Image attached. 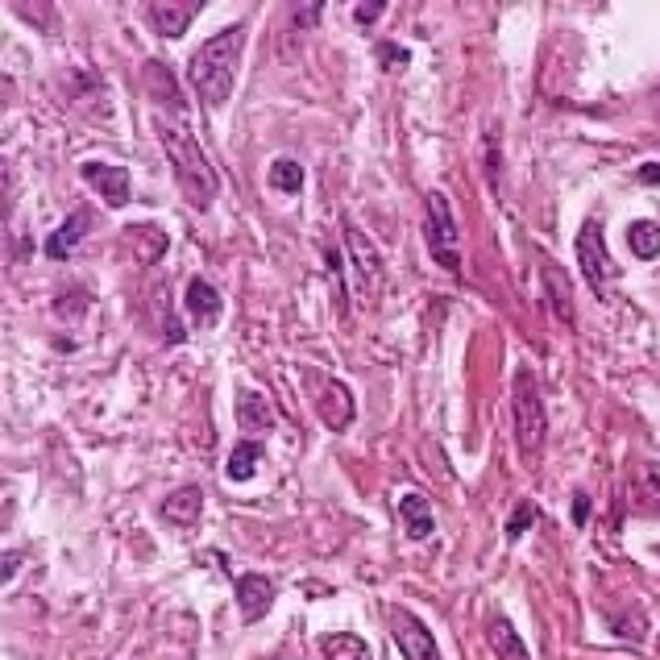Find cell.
<instances>
[{
    "mask_svg": "<svg viewBox=\"0 0 660 660\" xmlns=\"http://www.w3.org/2000/svg\"><path fill=\"white\" fill-rule=\"evenodd\" d=\"M158 137H162V150H167L171 167H175V179L183 187V196L196 204L200 212L212 208L216 196H220V175L212 171L204 146L196 142V133H191V125H187V104L162 108V113H158Z\"/></svg>",
    "mask_w": 660,
    "mask_h": 660,
    "instance_id": "1",
    "label": "cell"
},
{
    "mask_svg": "<svg viewBox=\"0 0 660 660\" xmlns=\"http://www.w3.org/2000/svg\"><path fill=\"white\" fill-rule=\"evenodd\" d=\"M245 38H250V25H245V21L225 25V30H220L216 38H208V42L187 59V84H191V92H196L208 108H220V104L233 96L237 63H241Z\"/></svg>",
    "mask_w": 660,
    "mask_h": 660,
    "instance_id": "2",
    "label": "cell"
},
{
    "mask_svg": "<svg viewBox=\"0 0 660 660\" xmlns=\"http://www.w3.org/2000/svg\"><path fill=\"white\" fill-rule=\"evenodd\" d=\"M424 241H428V254L445 266L449 274L461 270V229H457V216L449 208L445 191H428V220H424Z\"/></svg>",
    "mask_w": 660,
    "mask_h": 660,
    "instance_id": "3",
    "label": "cell"
},
{
    "mask_svg": "<svg viewBox=\"0 0 660 660\" xmlns=\"http://www.w3.org/2000/svg\"><path fill=\"white\" fill-rule=\"evenodd\" d=\"M511 407H515V428H519V449L524 457H536L544 449V432H548V416H544V399L536 391V382L528 370L515 374V395H511Z\"/></svg>",
    "mask_w": 660,
    "mask_h": 660,
    "instance_id": "4",
    "label": "cell"
},
{
    "mask_svg": "<svg viewBox=\"0 0 660 660\" xmlns=\"http://www.w3.org/2000/svg\"><path fill=\"white\" fill-rule=\"evenodd\" d=\"M387 619H391V636H395L403 660H440V648L432 640V631L416 615H411L407 607H391Z\"/></svg>",
    "mask_w": 660,
    "mask_h": 660,
    "instance_id": "5",
    "label": "cell"
},
{
    "mask_svg": "<svg viewBox=\"0 0 660 660\" xmlns=\"http://www.w3.org/2000/svg\"><path fill=\"white\" fill-rule=\"evenodd\" d=\"M577 262H582V274H586V283L594 287V295L607 287V279L615 274V266L607 258V237H602L598 220H590V225L577 233Z\"/></svg>",
    "mask_w": 660,
    "mask_h": 660,
    "instance_id": "6",
    "label": "cell"
},
{
    "mask_svg": "<svg viewBox=\"0 0 660 660\" xmlns=\"http://www.w3.org/2000/svg\"><path fill=\"white\" fill-rule=\"evenodd\" d=\"M79 175H84V183L96 187V196H104L108 208H125L133 200V179L117 162H84Z\"/></svg>",
    "mask_w": 660,
    "mask_h": 660,
    "instance_id": "7",
    "label": "cell"
},
{
    "mask_svg": "<svg viewBox=\"0 0 660 660\" xmlns=\"http://www.w3.org/2000/svg\"><path fill=\"white\" fill-rule=\"evenodd\" d=\"M200 0H154V5H146V17L154 21L158 34L167 38H183L191 30V21L200 17Z\"/></svg>",
    "mask_w": 660,
    "mask_h": 660,
    "instance_id": "8",
    "label": "cell"
},
{
    "mask_svg": "<svg viewBox=\"0 0 660 660\" xmlns=\"http://www.w3.org/2000/svg\"><path fill=\"white\" fill-rule=\"evenodd\" d=\"M237 607L245 623H258L274 607V582L262 573H241L237 577Z\"/></svg>",
    "mask_w": 660,
    "mask_h": 660,
    "instance_id": "9",
    "label": "cell"
},
{
    "mask_svg": "<svg viewBox=\"0 0 660 660\" xmlns=\"http://www.w3.org/2000/svg\"><path fill=\"white\" fill-rule=\"evenodd\" d=\"M183 308H187V316H191V324H196V328H212L220 320V312H225V299H220V291L208 279H200V274H196V279L187 283Z\"/></svg>",
    "mask_w": 660,
    "mask_h": 660,
    "instance_id": "10",
    "label": "cell"
},
{
    "mask_svg": "<svg viewBox=\"0 0 660 660\" xmlns=\"http://www.w3.org/2000/svg\"><path fill=\"white\" fill-rule=\"evenodd\" d=\"M88 229H92V212H88V208H75V212L63 220V225L46 237V245H42L46 258H50V262L71 258V254H75V245L88 237Z\"/></svg>",
    "mask_w": 660,
    "mask_h": 660,
    "instance_id": "11",
    "label": "cell"
},
{
    "mask_svg": "<svg viewBox=\"0 0 660 660\" xmlns=\"http://www.w3.org/2000/svg\"><path fill=\"white\" fill-rule=\"evenodd\" d=\"M316 411H320V420L333 428V432H345L353 424V395L341 387L337 378H324L320 382V395H316Z\"/></svg>",
    "mask_w": 660,
    "mask_h": 660,
    "instance_id": "12",
    "label": "cell"
},
{
    "mask_svg": "<svg viewBox=\"0 0 660 660\" xmlns=\"http://www.w3.org/2000/svg\"><path fill=\"white\" fill-rule=\"evenodd\" d=\"M345 241H349V254H353V270H357V287H362V295H374L378 283H382V262L374 254V245L357 233L353 225L345 229Z\"/></svg>",
    "mask_w": 660,
    "mask_h": 660,
    "instance_id": "13",
    "label": "cell"
},
{
    "mask_svg": "<svg viewBox=\"0 0 660 660\" xmlns=\"http://www.w3.org/2000/svg\"><path fill=\"white\" fill-rule=\"evenodd\" d=\"M200 511H204V490L200 486H179L175 494L162 499V519L175 524V528H191L200 519Z\"/></svg>",
    "mask_w": 660,
    "mask_h": 660,
    "instance_id": "14",
    "label": "cell"
},
{
    "mask_svg": "<svg viewBox=\"0 0 660 660\" xmlns=\"http://www.w3.org/2000/svg\"><path fill=\"white\" fill-rule=\"evenodd\" d=\"M399 519H403V528H407L411 540H428L436 532V515H432L424 494H403V499H399Z\"/></svg>",
    "mask_w": 660,
    "mask_h": 660,
    "instance_id": "15",
    "label": "cell"
},
{
    "mask_svg": "<svg viewBox=\"0 0 660 660\" xmlns=\"http://www.w3.org/2000/svg\"><path fill=\"white\" fill-rule=\"evenodd\" d=\"M486 640H490V648H494V656H499V660H532L524 636H519V631L511 627V619H503V615L490 619Z\"/></svg>",
    "mask_w": 660,
    "mask_h": 660,
    "instance_id": "16",
    "label": "cell"
},
{
    "mask_svg": "<svg viewBox=\"0 0 660 660\" xmlns=\"http://www.w3.org/2000/svg\"><path fill=\"white\" fill-rule=\"evenodd\" d=\"M237 424H241L245 432H270V428H274V407H270V399L258 395V391H241V395H237Z\"/></svg>",
    "mask_w": 660,
    "mask_h": 660,
    "instance_id": "17",
    "label": "cell"
},
{
    "mask_svg": "<svg viewBox=\"0 0 660 660\" xmlns=\"http://www.w3.org/2000/svg\"><path fill=\"white\" fill-rule=\"evenodd\" d=\"M258 465H262V445H258V440H241V445L229 453V461H225V478L229 482H250L258 474Z\"/></svg>",
    "mask_w": 660,
    "mask_h": 660,
    "instance_id": "18",
    "label": "cell"
},
{
    "mask_svg": "<svg viewBox=\"0 0 660 660\" xmlns=\"http://www.w3.org/2000/svg\"><path fill=\"white\" fill-rule=\"evenodd\" d=\"M544 291H548V304H553V312L573 324V287H569V274L557 270V266H544Z\"/></svg>",
    "mask_w": 660,
    "mask_h": 660,
    "instance_id": "19",
    "label": "cell"
},
{
    "mask_svg": "<svg viewBox=\"0 0 660 660\" xmlns=\"http://www.w3.org/2000/svg\"><path fill=\"white\" fill-rule=\"evenodd\" d=\"M129 250L142 258V262H158L167 254V233H158L154 225H129Z\"/></svg>",
    "mask_w": 660,
    "mask_h": 660,
    "instance_id": "20",
    "label": "cell"
},
{
    "mask_svg": "<svg viewBox=\"0 0 660 660\" xmlns=\"http://www.w3.org/2000/svg\"><path fill=\"white\" fill-rule=\"evenodd\" d=\"M320 652H324V660H366L370 656L366 640L353 636V631H333V636H324Z\"/></svg>",
    "mask_w": 660,
    "mask_h": 660,
    "instance_id": "21",
    "label": "cell"
},
{
    "mask_svg": "<svg viewBox=\"0 0 660 660\" xmlns=\"http://www.w3.org/2000/svg\"><path fill=\"white\" fill-rule=\"evenodd\" d=\"M266 183L274 191H283V196H299V187H304V167H299L295 158H274Z\"/></svg>",
    "mask_w": 660,
    "mask_h": 660,
    "instance_id": "22",
    "label": "cell"
},
{
    "mask_svg": "<svg viewBox=\"0 0 660 660\" xmlns=\"http://www.w3.org/2000/svg\"><path fill=\"white\" fill-rule=\"evenodd\" d=\"M627 245L636 258H656L660 254V225H652V220H636V225L627 229Z\"/></svg>",
    "mask_w": 660,
    "mask_h": 660,
    "instance_id": "23",
    "label": "cell"
},
{
    "mask_svg": "<svg viewBox=\"0 0 660 660\" xmlns=\"http://www.w3.org/2000/svg\"><path fill=\"white\" fill-rule=\"evenodd\" d=\"M536 519H540V507L528 503V499H519L515 511H511V519H507V540H519V536H524V532L536 524Z\"/></svg>",
    "mask_w": 660,
    "mask_h": 660,
    "instance_id": "24",
    "label": "cell"
},
{
    "mask_svg": "<svg viewBox=\"0 0 660 660\" xmlns=\"http://www.w3.org/2000/svg\"><path fill=\"white\" fill-rule=\"evenodd\" d=\"M382 13H387V5H382V0H374V5H357V9H353V21H357V25H374Z\"/></svg>",
    "mask_w": 660,
    "mask_h": 660,
    "instance_id": "25",
    "label": "cell"
},
{
    "mask_svg": "<svg viewBox=\"0 0 660 660\" xmlns=\"http://www.w3.org/2000/svg\"><path fill=\"white\" fill-rule=\"evenodd\" d=\"M378 59H382V67H403L407 63V50L403 46H378Z\"/></svg>",
    "mask_w": 660,
    "mask_h": 660,
    "instance_id": "26",
    "label": "cell"
},
{
    "mask_svg": "<svg viewBox=\"0 0 660 660\" xmlns=\"http://www.w3.org/2000/svg\"><path fill=\"white\" fill-rule=\"evenodd\" d=\"M586 515H590V499H586V494H577V499H573V524L582 528V524H586Z\"/></svg>",
    "mask_w": 660,
    "mask_h": 660,
    "instance_id": "27",
    "label": "cell"
},
{
    "mask_svg": "<svg viewBox=\"0 0 660 660\" xmlns=\"http://www.w3.org/2000/svg\"><path fill=\"white\" fill-rule=\"evenodd\" d=\"M640 183H660V167H656V162L640 167Z\"/></svg>",
    "mask_w": 660,
    "mask_h": 660,
    "instance_id": "28",
    "label": "cell"
},
{
    "mask_svg": "<svg viewBox=\"0 0 660 660\" xmlns=\"http://www.w3.org/2000/svg\"><path fill=\"white\" fill-rule=\"evenodd\" d=\"M13 573H17V553L5 557V577H13Z\"/></svg>",
    "mask_w": 660,
    "mask_h": 660,
    "instance_id": "29",
    "label": "cell"
}]
</instances>
